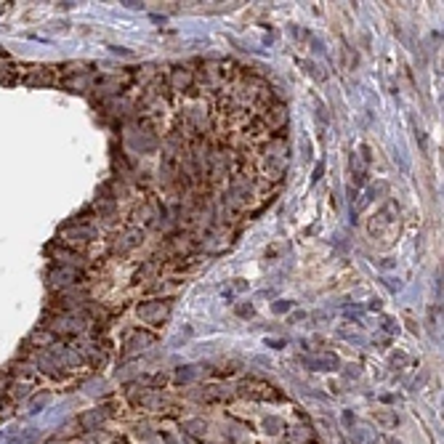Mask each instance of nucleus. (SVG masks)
<instances>
[]
</instances>
